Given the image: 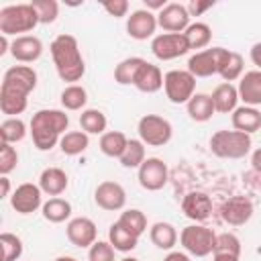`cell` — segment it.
Instances as JSON below:
<instances>
[{"instance_id":"1","label":"cell","mask_w":261,"mask_h":261,"mask_svg":"<svg viewBox=\"0 0 261 261\" xmlns=\"http://www.w3.org/2000/svg\"><path fill=\"white\" fill-rule=\"evenodd\" d=\"M37 88V71L31 65H12L4 71L0 86V110L16 118L29 106V94Z\"/></svg>"},{"instance_id":"2","label":"cell","mask_w":261,"mask_h":261,"mask_svg":"<svg viewBox=\"0 0 261 261\" xmlns=\"http://www.w3.org/2000/svg\"><path fill=\"white\" fill-rule=\"evenodd\" d=\"M67 126H69V116L65 114V110L43 108L33 114L29 133L33 137V145L39 151H51L55 145H59Z\"/></svg>"},{"instance_id":"3","label":"cell","mask_w":261,"mask_h":261,"mask_svg":"<svg viewBox=\"0 0 261 261\" xmlns=\"http://www.w3.org/2000/svg\"><path fill=\"white\" fill-rule=\"evenodd\" d=\"M49 51H51V57H53L57 75L63 82H69V86H71V84H75V82H80L84 77V73H86V61L82 57L77 39L73 35H67V33L57 35L51 41Z\"/></svg>"},{"instance_id":"4","label":"cell","mask_w":261,"mask_h":261,"mask_svg":"<svg viewBox=\"0 0 261 261\" xmlns=\"http://www.w3.org/2000/svg\"><path fill=\"white\" fill-rule=\"evenodd\" d=\"M39 24V14L33 4H10L0 10V33L10 37H20V33H31Z\"/></svg>"},{"instance_id":"5","label":"cell","mask_w":261,"mask_h":261,"mask_svg":"<svg viewBox=\"0 0 261 261\" xmlns=\"http://www.w3.org/2000/svg\"><path fill=\"white\" fill-rule=\"evenodd\" d=\"M251 135L241 130H216L210 137V151L220 159H243L251 153Z\"/></svg>"},{"instance_id":"6","label":"cell","mask_w":261,"mask_h":261,"mask_svg":"<svg viewBox=\"0 0 261 261\" xmlns=\"http://www.w3.org/2000/svg\"><path fill=\"white\" fill-rule=\"evenodd\" d=\"M179 243L181 247L194 255V257H206L210 253H214V245H216V232L204 224H190L186 228H181L179 232Z\"/></svg>"},{"instance_id":"7","label":"cell","mask_w":261,"mask_h":261,"mask_svg":"<svg viewBox=\"0 0 261 261\" xmlns=\"http://www.w3.org/2000/svg\"><path fill=\"white\" fill-rule=\"evenodd\" d=\"M139 130V139L149 145V147H163L171 141L173 137V126L167 118L159 116V114H145L139 118L137 124Z\"/></svg>"},{"instance_id":"8","label":"cell","mask_w":261,"mask_h":261,"mask_svg":"<svg viewBox=\"0 0 261 261\" xmlns=\"http://www.w3.org/2000/svg\"><path fill=\"white\" fill-rule=\"evenodd\" d=\"M163 90L169 102L188 104L196 94V77L188 69H169L163 75Z\"/></svg>"},{"instance_id":"9","label":"cell","mask_w":261,"mask_h":261,"mask_svg":"<svg viewBox=\"0 0 261 261\" xmlns=\"http://www.w3.org/2000/svg\"><path fill=\"white\" fill-rule=\"evenodd\" d=\"M190 51V43L184 33H161L151 41V53L159 61H171Z\"/></svg>"},{"instance_id":"10","label":"cell","mask_w":261,"mask_h":261,"mask_svg":"<svg viewBox=\"0 0 261 261\" xmlns=\"http://www.w3.org/2000/svg\"><path fill=\"white\" fill-rule=\"evenodd\" d=\"M137 171H139V173H137L139 184H141V188L147 190V192H157V190H161V188L167 184V179H169V169H167L165 161L159 159V157H147V159L143 161V165H141Z\"/></svg>"},{"instance_id":"11","label":"cell","mask_w":261,"mask_h":261,"mask_svg":"<svg viewBox=\"0 0 261 261\" xmlns=\"http://www.w3.org/2000/svg\"><path fill=\"white\" fill-rule=\"evenodd\" d=\"M222 51L224 47H210L204 51H196L190 59H188V71L194 77H210L218 73L220 67V59H222Z\"/></svg>"},{"instance_id":"12","label":"cell","mask_w":261,"mask_h":261,"mask_svg":"<svg viewBox=\"0 0 261 261\" xmlns=\"http://www.w3.org/2000/svg\"><path fill=\"white\" fill-rule=\"evenodd\" d=\"M43 204H45L43 202V190L39 188V184L24 181L10 196V206L18 214H33L39 208H43Z\"/></svg>"},{"instance_id":"13","label":"cell","mask_w":261,"mask_h":261,"mask_svg":"<svg viewBox=\"0 0 261 261\" xmlns=\"http://www.w3.org/2000/svg\"><path fill=\"white\" fill-rule=\"evenodd\" d=\"M67 241L80 249H90L98 241V228L96 222L88 216H75L65 226Z\"/></svg>"},{"instance_id":"14","label":"cell","mask_w":261,"mask_h":261,"mask_svg":"<svg viewBox=\"0 0 261 261\" xmlns=\"http://www.w3.org/2000/svg\"><path fill=\"white\" fill-rule=\"evenodd\" d=\"M94 202L98 208L106 210V212H116L122 210L126 204V192L118 181L106 179L102 184H98V188L94 190Z\"/></svg>"},{"instance_id":"15","label":"cell","mask_w":261,"mask_h":261,"mask_svg":"<svg viewBox=\"0 0 261 261\" xmlns=\"http://www.w3.org/2000/svg\"><path fill=\"white\" fill-rule=\"evenodd\" d=\"M157 24L165 33H186V29L192 24L188 6L179 2H167V6L157 12Z\"/></svg>"},{"instance_id":"16","label":"cell","mask_w":261,"mask_h":261,"mask_svg":"<svg viewBox=\"0 0 261 261\" xmlns=\"http://www.w3.org/2000/svg\"><path fill=\"white\" fill-rule=\"evenodd\" d=\"M157 27H159L157 24V14L147 10V8L133 10L130 16L126 18V33L135 41H145V39L153 37Z\"/></svg>"},{"instance_id":"17","label":"cell","mask_w":261,"mask_h":261,"mask_svg":"<svg viewBox=\"0 0 261 261\" xmlns=\"http://www.w3.org/2000/svg\"><path fill=\"white\" fill-rule=\"evenodd\" d=\"M253 216V202L247 196H230L220 208V218L230 226H241Z\"/></svg>"},{"instance_id":"18","label":"cell","mask_w":261,"mask_h":261,"mask_svg":"<svg viewBox=\"0 0 261 261\" xmlns=\"http://www.w3.org/2000/svg\"><path fill=\"white\" fill-rule=\"evenodd\" d=\"M181 210L184 214L194 220V222H204L210 214H212V200L206 192H200V190H194V192H188L181 200Z\"/></svg>"},{"instance_id":"19","label":"cell","mask_w":261,"mask_h":261,"mask_svg":"<svg viewBox=\"0 0 261 261\" xmlns=\"http://www.w3.org/2000/svg\"><path fill=\"white\" fill-rule=\"evenodd\" d=\"M10 55L18 63H33L43 55V43L35 35L14 37V41L10 43Z\"/></svg>"},{"instance_id":"20","label":"cell","mask_w":261,"mask_h":261,"mask_svg":"<svg viewBox=\"0 0 261 261\" xmlns=\"http://www.w3.org/2000/svg\"><path fill=\"white\" fill-rule=\"evenodd\" d=\"M237 90H239V98L243 100L245 106H253V108L261 106V71L253 69V71L243 73Z\"/></svg>"},{"instance_id":"21","label":"cell","mask_w":261,"mask_h":261,"mask_svg":"<svg viewBox=\"0 0 261 261\" xmlns=\"http://www.w3.org/2000/svg\"><path fill=\"white\" fill-rule=\"evenodd\" d=\"M133 86H135L139 92H143V94H155V92H159V90L163 88V73H161L159 65L145 61V63L139 67Z\"/></svg>"},{"instance_id":"22","label":"cell","mask_w":261,"mask_h":261,"mask_svg":"<svg viewBox=\"0 0 261 261\" xmlns=\"http://www.w3.org/2000/svg\"><path fill=\"white\" fill-rule=\"evenodd\" d=\"M69 186V179H67V173L61 169V167H45L39 175V188L43 190V194L47 196H59L67 190Z\"/></svg>"},{"instance_id":"23","label":"cell","mask_w":261,"mask_h":261,"mask_svg":"<svg viewBox=\"0 0 261 261\" xmlns=\"http://www.w3.org/2000/svg\"><path fill=\"white\" fill-rule=\"evenodd\" d=\"M210 96H212V102H214L216 112H220V114H232L237 110L239 100H241L237 86L234 84H226V82L218 84Z\"/></svg>"},{"instance_id":"24","label":"cell","mask_w":261,"mask_h":261,"mask_svg":"<svg viewBox=\"0 0 261 261\" xmlns=\"http://www.w3.org/2000/svg\"><path fill=\"white\" fill-rule=\"evenodd\" d=\"M230 122H232V128L234 130H241V133H247V135H253L261 128V112L253 106H237V110L232 112L230 116Z\"/></svg>"},{"instance_id":"25","label":"cell","mask_w":261,"mask_h":261,"mask_svg":"<svg viewBox=\"0 0 261 261\" xmlns=\"http://www.w3.org/2000/svg\"><path fill=\"white\" fill-rule=\"evenodd\" d=\"M243 69H245L243 55L237 53V51L224 49L222 51V59H220V67H218V75L226 84H232V82H237V80L243 77Z\"/></svg>"},{"instance_id":"26","label":"cell","mask_w":261,"mask_h":261,"mask_svg":"<svg viewBox=\"0 0 261 261\" xmlns=\"http://www.w3.org/2000/svg\"><path fill=\"white\" fill-rule=\"evenodd\" d=\"M186 110H188V116H190L194 122H206V120H210V118L214 116V112H216L210 94H194L192 100L186 104Z\"/></svg>"},{"instance_id":"27","label":"cell","mask_w":261,"mask_h":261,"mask_svg":"<svg viewBox=\"0 0 261 261\" xmlns=\"http://www.w3.org/2000/svg\"><path fill=\"white\" fill-rule=\"evenodd\" d=\"M149 239L157 249L171 251L177 243V230L171 222H155L149 230Z\"/></svg>"},{"instance_id":"28","label":"cell","mask_w":261,"mask_h":261,"mask_svg":"<svg viewBox=\"0 0 261 261\" xmlns=\"http://www.w3.org/2000/svg\"><path fill=\"white\" fill-rule=\"evenodd\" d=\"M126 145H128V137L120 130H106L100 137V151L106 157H118L120 159Z\"/></svg>"},{"instance_id":"29","label":"cell","mask_w":261,"mask_h":261,"mask_svg":"<svg viewBox=\"0 0 261 261\" xmlns=\"http://www.w3.org/2000/svg\"><path fill=\"white\" fill-rule=\"evenodd\" d=\"M116 222H118L126 232H130V234L137 237V239L147 230V216H145V212H141L139 208H126V210H122Z\"/></svg>"},{"instance_id":"30","label":"cell","mask_w":261,"mask_h":261,"mask_svg":"<svg viewBox=\"0 0 261 261\" xmlns=\"http://www.w3.org/2000/svg\"><path fill=\"white\" fill-rule=\"evenodd\" d=\"M106 124H108L106 114L98 108H86L80 114V126L88 135H100L102 137L106 133Z\"/></svg>"},{"instance_id":"31","label":"cell","mask_w":261,"mask_h":261,"mask_svg":"<svg viewBox=\"0 0 261 261\" xmlns=\"http://www.w3.org/2000/svg\"><path fill=\"white\" fill-rule=\"evenodd\" d=\"M41 212H43V218L45 220H49L53 224H59V222H65L71 216V204L67 200L55 196V198H49L43 204Z\"/></svg>"},{"instance_id":"32","label":"cell","mask_w":261,"mask_h":261,"mask_svg":"<svg viewBox=\"0 0 261 261\" xmlns=\"http://www.w3.org/2000/svg\"><path fill=\"white\" fill-rule=\"evenodd\" d=\"M88 145H90V137H88V133H84V130H67V133L61 137V141H59L61 153H63V155H69V157L84 153V151L88 149Z\"/></svg>"},{"instance_id":"33","label":"cell","mask_w":261,"mask_h":261,"mask_svg":"<svg viewBox=\"0 0 261 261\" xmlns=\"http://www.w3.org/2000/svg\"><path fill=\"white\" fill-rule=\"evenodd\" d=\"M186 39H188V43H190V49H200V51H204L208 45H210V41H212V29H210V24H206V22H192L188 29H186Z\"/></svg>"},{"instance_id":"34","label":"cell","mask_w":261,"mask_h":261,"mask_svg":"<svg viewBox=\"0 0 261 261\" xmlns=\"http://www.w3.org/2000/svg\"><path fill=\"white\" fill-rule=\"evenodd\" d=\"M145 63L143 57H126L114 67V82L120 86H133L139 67Z\"/></svg>"},{"instance_id":"35","label":"cell","mask_w":261,"mask_h":261,"mask_svg":"<svg viewBox=\"0 0 261 261\" xmlns=\"http://www.w3.org/2000/svg\"><path fill=\"white\" fill-rule=\"evenodd\" d=\"M108 241H110V245H112L116 251H120V253H130V251L139 245V239L133 237L130 232H126L118 222L110 224V228H108Z\"/></svg>"},{"instance_id":"36","label":"cell","mask_w":261,"mask_h":261,"mask_svg":"<svg viewBox=\"0 0 261 261\" xmlns=\"http://www.w3.org/2000/svg\"><path fill=\"white\" fill-rule=\"evenodd\" d=\"M147 159L145 155V143L141 139H128V145L120 157V165L126 169H139L143 161Z\"/></svg>"},{"instance_id":"37","label":"cell","mask_w":261,"mask_h":261,"mask_svg":"<svg viewBox=\"0 0 261 261\" xmlns=\"http://www.w3.org/2000/svg\"><path fill=\"white\" fill-rule=\"evenodd\" d=\"M27 133H29L27 130V124L18 116L16 118H4L2 124H0V139H2V143L14 145V143L22 141L27 137Z\"/></svg>"},{"instance_id":"38","label":"cell","mask_w":261,"mask_h":261,"mask_svg":"<svg viewBox=\"0 0 261 261\" xmlns=\"http://www.w3.org/2000/svg\"><path fill=\"white\" fill-rule=\"evenodd\" d=\"M88 102V92L84 86L80 84H71V86H65L63 92H61V106L65 110H82Z\"/></svg>"},{"instance_id":"39","label":"cell","mask_w":261,"mask_h":261,"mask_svg":"<svg viewBox=\"0 0 261 261\" xmlns=\"http://www.w3.org/2000/svg\"><path fill=\"white\" fill-rule=\"evenodd\" d=\"M0 247H2V261H18L22 255V241L12 232L0 234Z\"/></svg>"},{"instance_id":"40","label":"cell","mask_w":261,"mask_h":261,"mask_svg":"<svg viewBox=\"0 0 261 261\" xmlns=\"http://www.w3.org/2000/svg\"><path fill=\"white\" fill-rule=\"evenodd\" d=\"M212 255H232V257H241V241L237 234L232 232H222L216 234V245H214V253Z\"/></svg>"},{"instance_id":"41","label":"cell","mask_w":261,"mask_h":261,"mask_svg":"<svg viewBox=\"0 0 261 261\" xmlns=\"http://www.w3.org/2000/svg\"><path fill=\"white\" fill-rule=\"evenodd\" d=\"M31 4L39 14V22L41 24H51L59 16V4L55 0H33Z\"/></svg>"},{"instance_id":"42","label":"cell","mask_w":261,"mask_h":261,"mask_svg":"<svg viewBox=\"0 0 261 261\" xmlns=\"http://www.w3.org/2000/svg\"><path fill=\"white\" fill-rule=\"evenodd\" d=\"M18 165V151L10 143H0V173L8 175Z\"/></svg>"},{"instance_id":"43","label":"cell","mask_w":261,"mask_h":261,"mask_svg":"<svg viewBox=\"0 0 261 261\" xmlns=\"http://www.w3.org/2000/svg\"><path fill=\"white\" fill-rule=\"evenodd\" d=\"M114 253L116 249L110 245V241H96L88 249V261H116Z\"/></svg>"},{"instance_id":"44","label":"cell","mask_w":261,"mask_h":261,"mask_svg":"<svg viewBox=\"0 0 261 261\" xmlns=\"http://www.w3.org/2000/svg\"><path fill=\"white\" fill-rule=\"evenodd\" d=\"M102 6H104V10H106L110 16H114V18H122V16H126V12H128V2H126V0H110V2H104Z\"/></svg>"},{"instance_id":"45","label":"cell","mask_w":261,"mask_h":261,"mask_svg":"<svg viewBox=\"0 0 261 261\" xmlns=\"http://www.w3.org/2000/svg\"><path fill=\"white\" fill-rule=\"evenodd\" d=\"M212 6H214L212 0H206V2L196 0V2H190V4H188V12H190V16H200L202 12H206V10L212 8Z\"/></svg>"},{"instance_id":"46","label":"cell","mask_w":261,"mask_h":261,"mask_svg":"<svg viewBox=\"0 0 261 261\" xmlns=\"http://www.w3.org/2000/svg\"><path fill=\"white\" fill-rule=\"evenodd\" d=\"M249 57H251V63L261 71V41H259V43H255V45L251 47Z\"/></svg>"},{"instance_id":"47","label":"cell","mask_w":261,"mask_h":261,"mask_svg":"<svg viewBox=\"0 0 261 261\" xmlns=\"http://www.w3.org/2000/svg\"><path fill=\"white\" fill-rule=\"evenodd\" d=\"M251 167L255 169V173H257L259 179H261V147L251 153Z\"/></svg>"},{"instance_id":"48","label":"cell","mask_w":261,"mask_h":261,"mask_svg":"<svg viewBox=\"0 0 261 261\" xmlns=\"http://www.w3.org/2000/svg\"><path fill=\"white\" fill-rule=\"evenodd\" d=\"M143 2H145V8H147V10H151V12H153V10H157V12H159V10H163V8L167 6V2H165V0H143Z\"/></svg>"},{"instance_id":"49","label":"cell","mask_w":261,"mask_h":261,"mask_svg":"<svg viewBox=\"0 0 261 261\" xmlns=\"http://www.w3.org/2000/svg\"><path fill=\"white\" fill-rule=\"evenodd\" d=\"M163 261H190V257H188V253H181V251H169L163 257Z\"/></svg>"},{"instance_id":"50","label":"cell","mask_w":261,"mask_h":261,"mask_svg":"<svg viewBox=\"0 0 261 261\" xmlns=\"http://www.w3.org/2000/svg\"><path fill=\"white\" fill-rule=\"evenodd\" d=\"M0 186H2L0 198H8V196H10V179H8V175H2V177H0Z\"/></svg>"},{"instance_id":"51","label":"cell","mask_w":261,"mask_h":261,"mask_svg":"<svg viewBox=\"0 0 261 261\" xmlns=\"http://www.w3.org/2000/svg\"><path fill=\"white\" fill-rule=\"evenodd\" d=\"M4 53H10V43H8L6 35H0V55H4Z\"/></svg>"},{"instance_id":"52","label":"cell","mask_w":261,"mask_h":261,"mask_svg":"<svg viewBox=\"0 0 261 261\" xmlns=\"http://www.w3.org/2000/svg\"><path fill=\"white\" fill-rule=\"evenodd\" d=\"M212 261H241V257H232V255H214Z\"/></svg>"},{"instance_id":"53","label":"cell","mask_w":261,"mask_h":261,"mask_svg":"<svg viewBox=\"0 0 261 261\" xmlns=\"http://www.w3.org/2000/svg\"><path fill=\"white\" fill-rule=\"evenodd\" d=\"M55 261H77L75 257H69V255H61V257H57Z\"/></svg>"},{"instance_id":"54","label":"cell","mask_w":261,"mask_h":261,"mask_svg":"<svg viewBox=\"0 0 261 261\" xmlns=\"http://www.w3.org/2000/svg\"><path fill=\"white\" fill-rule=\"evenodd\" d=\"M120 261H139V259H137V257H122Z\"/></svg>"}]
</instances>
